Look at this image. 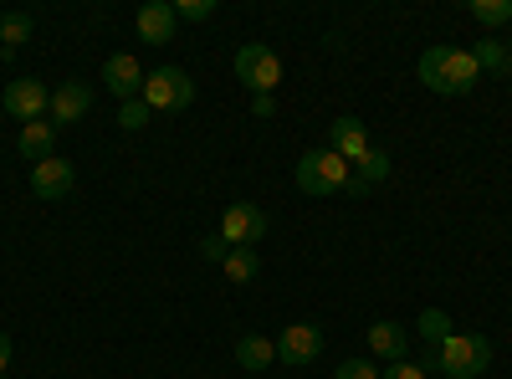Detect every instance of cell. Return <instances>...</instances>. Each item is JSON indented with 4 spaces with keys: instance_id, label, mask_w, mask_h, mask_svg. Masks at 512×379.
<instances>
[{
    "instance_id": "obj_1",
    "label": "cell",
    "mask_w": 512,
    "mask_h": 379,
    "mask_svg": "<svg viewBox=\"0 0 512 379\" xmlns=\"http://www.w3.org/2000/svg\"><path fill=\"white\" fill-rule=\"evenodd\" d=\"M420 82L441 98H461L482 82V67H477L472 47H425L420 52Z\"/></svg>"
},
{
    "instance_id": "obj_2",
    "label": "cell",
    "mask_w": 512,
    "mask_h": 379,
    "mask_svg": "<svg viewBox=\"0 0 512 379\" xmlns=\"http://www.w3.org/2000/svg\"><path fill=\"white\" fill-rule=\"evenodd\" d=\"M420 369H441L446 379H482L492 369V339L487 333H451L441 349H431L420 359Z\"/></svg>"
},
{
    "instance_id": "obj_3",
    "label": "cell",
    "mask_w": 512,
    "mask_h": 379,
    "mask_svg": "<svg viewBox=\"0 0 512 379\" xmlns=\"http://www.w3.org/2000/svg\"><path fill=\"white\" fill-rule=\"evenodd\" d=\"M297 190L303 195H344L349 180H354V164L338 159L333 149H308L303 159H297Z\"/></svg>"
},
{
    "instance_id": "obj_4",
    "label": "cell",
    "mask_w": 512,
    "mask_h": 379,
    "mask_svg": "<svg viewBox=\"0 0 512 379\" xmlns=\"http://www.w3.org/2000/svg\"><path fill=\"white\" fill-rule=\"evenodd\" d=\"M236 77L256 93H277V82H282V57L267 47V41H246V47L236 52Z\"/></svg>"
},
{
    "instance_id": "obj_5",
    "label": "cell",
    "mask_w": 512,
    "mask_h": 379,
    "mask_svg": "<svg viewBox=\"0 0 512 379\" xmlns=\"http://www.w3.org/2000/svg\"><path fill=\"white\" fill-rule=\"evenodd\" d=\"M139 98H144L149 108L180 113V108L195 103V82H190V72H180V67H159V72L144 77V93H139Z\"/></svg>"
},
{
    "instance_id": "obj_6",
    "label": "cell",
    "mask_w": 512,
    "mask_h": 379,
    "mask_svg": "<svg viewBox=\"0 0 512 379\" xmlns=\"http://www.w3.org/2000/svg\"><path fill=\"white\" fill-rule=\"evenodd\" d=\"M0 108L21 123H36V118H52V88L36 77H16L6 82V93H0Z\"/></svg>"
},
{
    "instance_id": "obj_7",
    "label": "cell",
    "mask_w": 512,
    "mask_h": 379,
    "mask_svg": "<svg viewBox=\"0 0 512 379\" xmlns=\"http://www.w3.org/2000/svg\"><path fill=\"white\" fill-rule=\"evenodd\" d=\"M318 354H323V328H318V323H292V328L277 333V364L303 369V364H313Z\"/></svg>"
},
{
    "instance_id": "obj_8",
    "label": "cell",
    "mask_w": 512,
    "mask_h": 379,
    "mask_svg": "<svg viewBox=\"0 0 512 379\" xmlns=\"http://www.w3.org/2000/svg\"><path fill=\"white\" fill-rule=\"evenodd\" d=\"M221 236H226V246H251L256 251V241L267 236V216L251 200H236V205H226V216H221Z\"/></svg>"
},
{
    "instance_id": "obj_9",
    "label": "cell",
    "mask_w": 512,
    "mask_h": 379,
    "mask_svg": "<svg viewBox=\"0 0 512 379\" xmlns=\"http://www.w3.org/2000/svg\"><path fill=\"white\" fill-rule=\"evenodd\" d=\"M144 67L134 62V52H118V57H108L103 62V88L118 98V103H128V98H139L144 93Z\"/></svg>"
},
{
    "instance_id": "obj_10",
    "label": "cell",
    "mask_w": 512,
    "mask_h": 379,
    "mask_svg": "<svg viewBox=\"0 0 512 379\" xmlns=\"http://www.w3.org/2000/svg\"><path fill=\"white\" fill-rule=\"evenodd\" d=\"M93 113V88H88V82H57V88H52V123H57V129H67V123H82V118H88Z\"/></svg>"
},
{
    "instance_id": "obj_11",
    "label": "cell",
    "mask_w": 512,
    "mask_h": 379,
    "mask_svg": "<svg viewBox=\"0 0 512 379\" xmlns=\"http://www.w3.org/2000/svg\"><path fill=\"white\" fill-rule=\"evenodd\" d=\"M328 149L338 154V159H349V164H359L374 144H369V129H364V118H354V113H344V118H333L328 123Z\"/></svg>"
},
{
    "instance_id": "obj_12",
    "label": "cell",
    "mask_w": 512,
    "mask_h": 379,
    "mask_svg": "<svg viewBox=\"0 0 512 379\" xmlns=\"http://www.w3.org/2000/svg\"><path fill=\"white\" fill-rule=\"evenodd\" d=\"M139 26V41H149V47H164V41H175V0H149V6H139L134 16Z\"/></svg>"
},
{
    "instance_id": "obj_13",
    "label": "cell",
    "mask_w": 512,
    "mask_h": 379,
    "mask_svg": "<svg viewBox=\"0 0 512 379\" xmlns=\"http://www.w3.org/2000/svg\"><path fill=\"white\" fill-rule=\"evenodd\" d=\"M72 164L62 159V154H52V159H41V164H31V190L41 195V200H62L67 190H72Z\"/></svg>"
},
{
    "instance_id": "obj_14",
    "label": "cell",
    "mask_w": 512,
    "mask_h": 379,
    "mask_svg": "<svg viewBox=\"0 0 512 379\" xmlns=\"http://www.w3.org/2000/svg\"><path fill=\"white\" fill-rule=\"evenodd\" d=\"M57 123L52 118H36V123H21V139H16V154L26 164H41V159H52L57 154Z\"/></svg>"
},
{
    "instance_id": "obj_15",
    "label": "cell",
    "mask_w": 512,
    "mask_h": 379,
    "mask_svg": "<svg viewBox=\"0 0 512 379\" xmlns=\"http://www.w3.org/2000/svg\"><path fill=\"white\" fill-rule=\"evenodd\" d=\"M369 349H374V359L400 364V359L410 354V328H400V323H390V318H379V323L369 328Z\"/></svg>"
},
{
    "instance_id": "obj_16",
    "label": "cell",
    "mask_w": 512,
    "mask_h": 379,
    "mask_svg": "<svg viewBox=\"0 0 512 379\" xmlns=\"http://www.w3.org/2000/svg\"><path fill=\"white\" fill-rule=\"evenodd\" d=\"M236 359H241V369H272L277 364V339H262V333H246V339L236 344Z\"/></svg>"
},
{
    "instance_id": "obj_17",
    "label": "cell",
    "mask_w": 512,
    "mask_h": 379,
    "mask_svg": "<svg viewBox=\"0 0 512 379\" xmlns=\"http://www.w3.org/2000/svg\"><path fill=\"white\" fill-rule=\"evenodd\" d=\"M221 272H226V282L246 287V282H256V272H262V257H256L251 246H231V257L221 262Z\"/></svg>"
},
{
    "instance_id": "obj_18",
    "label": "cell",
    "mask_w": 512,
    "mask_h": 379,
    "mask_svg": "<svg viewBox=\"0 0 512 379\" xmlns=\"http://www.w3.org/2000/svg\"><path fill=\"white\" fill-rule=\"evenodd\" d=\"M472 57H477V67H482V72H512V47H502L497 36H492V41H477Z\"/></svg>"
},
{
    "instance_id": "obj_19",
    "label": "cell",
    "mask_w": 512,
    "mask_h": 379,
    "mask_svg": "<svg viewBox=\"0 0 512 379\" xmlns=\"http://www.w3.org/2000/svg\"><path fill=\"white\" fill-rule=\"evenodd\" d=\"M466 16L482 26H507L512 21V0H466Z\"/></svg>"
},
{
    "instance_id": "obj_20",
    "label": "cell",
    "mask_w": 512,
    "mask_h": 379,
    "mask_svg": "<svg viewBox=\"0 0 512 379\" xmlns=\"http://www.w3.org/2000/svg\"><path fill=\"white\" fill-rule=\"evenodd\" d=\"M451 333H456V328H451V318H446L441 308H425V313H420V339L431 344V349H441Z\"/></svg>"
},
{
    "instance_id": "obj_21",
    "label": "cell",
    "mask_w": 512,
    "mask_h": 379,
    "mask_svg": "<svg viewBox=\"0 0 512 379\" xmlns=\"http://www.w3.org/2000/svg\"><path fill=\"white\" fill-rule=\"evenodd\" d=\"M354 175H359L364 185H384V180H390V154H384V149H369V154L354 164Z\"/></svg>"
},
{
    "instance_id": "obj_22",
    "label": "cell",
    "mask_w": 512,
    "mask_h": 379,
    "mask_svg": "<svg viewBox=\"0 0 512 379\" xmlns=\"http://www.w3.org/2000/svg\"><path fill=\"white\" fill-rule=\"evenodd\" d=\"M26 36H31V16L26 11H11L6 21H0V47H6V52L26 47Z\"/></svg>"
},
{
    "instance_id": "obj_23",
    "label": "cell",
    "mask_w": 512,
    "mask_h": 379,
    "mask_svg": "<svg viewBox=\"0 0 512 379\" xmlns=\"http://www.w3.org/2000/svg\"><path fill=\"white\" fill-rule=\"evenodd\" d=\"M149 113H154V108H149L144 98H128V103L118 108V123H123V129H128V134H139V129H144V123H149Z\"/></svg>"
},
{
    "instance_id": "obj_24",
    "label": "cell",
    "mask_w": 512,
    "mask_h": 379,
    "mask_svg": "<svg viewBox=\"0 0 512 379\" xmlns=\"http://www.w3.org/2000/svg\"><path fill=\"white\" fill-rule=\"evenodd\" d=\"M216 16V0H175V21H210Z\"/></svg>"
},
{
    "instance_id": "obj_25",
    "label": "cell",
    "mask_w": 512,
    "mask_h": 379,
    "mask_svg": "<svg viewBox=\"0 0 512 379\" xmlns=\"http://www.w3.org/2000/svg\"><path fill=\"white\" fill-rule=\"evenodd\" d=\"M333 379H379V364L374 359H344L333 369Z\"/></svg>"
},
{
    "instance_id": "obj_26",
    "label": "cell",
    "mask_w": 512,
    "mask_h": 379,
    "mask_svg": "<svg viewBox=\"0 0 512 379\" xmlns=\"http://www.w3.org/2000/svg\"><path fill=\"white\" fill-rule=\"evenodd\" d=\"M200 257L221 267V262L231 257V246H226V236H221V231H216V236H205V241H200Z\"/></svg>"
},
{
    "instance_id": "obj_27",
    "label": "cell",
    "mask_w": 512,
    "mask_h": 379,
    "mask_svg": "<svg viewBox=\"0 0 512 379\" xmlns=\"http://www.w3.org/2000/svg\"><path fill=\"white\" fill-rule=\"evenodd\" d=\"M379 379H425V369L420 364H410V359H400V364H390Z\"/></svg>"
},
{
    "instance_id": "obj_28",
    "label": "cell",
    "mask_w": 512,
    "mask_h": 379,
    "mask_svg": "<svg viewBox=\"0 0 512 379\" xmlns=\"http://www.w3.org/2000/svg\"><path fill=\"white\" fill-rule=\"evenodd\" d=\"M251 113H256V118H272V113H277V98H272V93H256V98H251Z\"/></svg>"
},
{
    "instance_id": "obj_29",
    "label": "cell",
    "mask_w": 512,
    "mask_h": 379,
    "mask_svg": "<svg viewBox=\"0 0 512 379\" xmlns=\"http://www.w3.org/2000/svg\"><path fill=\"white\" fill-rule=\"evenodd\" d=\"M0 374H11V333H0Z\"/></svg>"
},
{
    "instance_id": "obj_30",
    "label": "cell",
    "mask_w": 512,
    "mask_h": 379,
    "mask_svg": "<svg viewBox=\"0 0 512 379\" xmlns=\"http://www.w3.org/2000/svg\"><path fill=\"white\" fill-rule=\"evenodd\" d=\"M0 379H11V374H0Z\"/></svg>"
},
{
    "instance_id": "obj_31",
    "label": "cell",
    "mask_w": 512,
    "mask_h": 379,
    "mask_svg": "<svg viewBox=\"0 0 512 379\" xmlns=\"http://www.w3.org/2000/svg\"><path fill=\"white\" fill-rule=\"evenodd\" d=\"M0 52H6V47H0Z\"/></svg>"
}]
</instances>
